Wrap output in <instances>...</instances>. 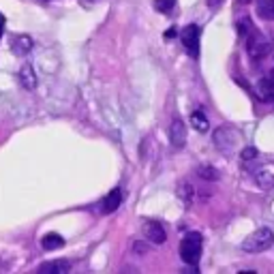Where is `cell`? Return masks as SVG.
<instances>
[{"instance_id": "7402d4cb", "label": "cell", "mask_w": 274, "mask_h": 274, "mask_svg": "<svg viewBox=\"0 0 274 274\" xmlns=\"http://www.w3.org/2000/svg\"><path fill=\"white\" fill-rule=\"evenodd\" d=\"M3 32H5V15L0 13V37H3Z\"/></svg>"}, {"instance_id": "7c38bea8", "label": "cell", "mask_w": 274, "mask_h": 274, "mask_svg": "<svg viewBox=\"0 0 274 274\" xmlns=\"http://www.w3.org/2000/svg\"><path fill=\"white\" fill-rule=\"evenodd\" d=\"M41 246L45 248V251H56V248L65 246V238L60 234H47V236H43Z\"/></svg>"}, {"instance_id": "cb8c5ba5", "label": "cell", "mask_w": 274, "mask_h": 274, "mask_svg": "<svg viewBox=\"0 0 274 274\" xmlns=\"http://www.w3.org/2000/svg\"><path fill=\"white\" fill-rule=\"evenodd\" d=\"M270 77H272V79H274V75H270Z\"/></svg>"}, {"instance_id": "ffe728a7", "label": "cell", "mask_w": 274, "mask_h": 274, "mask_svg": "<svg viewBox=\"0 0 274 274\" xmlns=\"http://www.w3.org/2000/svg\"><path fill=\"white\" fill-rule=\"evenodd\" d=\"M257 148L255 146H248V148H244L242 150V154H240V157H242V161H255L257 159Z\"/></svg>"}, {"instance_id": "277c9868", "label": "cell", "mask_w": 274, "mask_h": 274, "mask_svg": "<svg viewBox=\"0 0 274 274\" xmlns=\"http://www.w3.org/2000/svg\"><path fill=\"white\" fill-rule=\"evenodd\" d=\"M212 141L221 152H231L238 146V141H240V133L231 127H219L217 131H214Z\"/></svg>"}, {"instance_id": "44dd1931", "label": "cell", "mask_w": 274, "mask_h": 274, "mask_svg": "<svg viewBox=\"0 0 274 274\" xmlns=\"http://www.w3.org/2000/svg\"><path fill=\"white\" fill-rule=\"evenodd\" d=\"M225 3V0H208V5H210V9H219L221 5Z\"/></svg>"}, {"instance_id": "5b68a950", "label": "cell", "mask_w": 274, "mask_h": 274, "mask_svg": "<svg viewBox=\"0 0 274 274\" xmlns=\"http://www.w3.org/2000/svg\"><path fill=\"white\" fill-rule=\"evenodd\" d=\"M180 39H182V45L186 47V52L193 58H197L199 56V28L195 26V24H188V26H184Z\"/></svg>"}, {"instance_id": "7a4b0ae2", "label": "cell", "mask_w": 274, "mask_h": 274, "mask_svg": "<svg viewBox=\"0 0 274 274\" xmlns=\"http://www.w3.org/2000/svg\"><path fill=\"white\" fill-rule=\"evenodd\" d=\"M274 244V231L270 227H261V229H255L251 236L244 238L242 242V251L244 253H264Z\"/></svg>"}, {"instance_id": "4fadbf2b", "label": "cell", "mask_w": 274, "mask_h": 274, "mask_svg": "<svg viewBox=\"0 0 274 274\" xmlns=\"http://www.w3.org/2000/svg\"><path fill=\"white\" fill-rule=\"evenodd\" d=\"M191 124H193V129L197 131V133H208V129H210V122H208V118L204 112H193L191 114Z\"/></svg>"}, {"instance_id": "9c48e42d", "label": "cell", "mask_w": 274, "mask_h": 274, "mask_svg": "<svg viewBox=\"0 0 274 274\" xmlns=\"http://www.w3.org/2000/svg\"><path fill=\"white\" fill-rule=\"evenodd\" d=\"M71 270V264L65 259H56V261H47V264H43L39 268V272L43 274H67Z\"/></svg>"}, {"instance_id": "603a6c76", "label": "cell", "mask_w": 274, "mask_h": 274, "mask_svg": "<svg viewBox=\"0 0 274 274\" xmlns=\"http://www.w3.org/2000/svg\"><path fill=\"white\" fill-rule=\"evenodd\" d=\"M238 3H242V5H248V3H251V0H238Z\"/></svg>"}, {"instance_id": "52a82bcc", "label": "cell", "mask_w": 274, "mask_h": 274, "mask_svg": "<svg viewBox=\"0 0 274 274\" xmlns=\"http://www.w3.org/2000/svg\"><path fill=\"white\" fill-rule=\"evenodd\" d=\"M253 178H255V182L259 184V188L270 191V188L274 186V163L261 165L259 170L253 172Z\"/></svg>"}, {"instance_id": "30bf717a", "label": "cell", "mask_w": 274, "mask_h": 274, "mask_svg": "<svg viewBox=\"0 0 274 274\" xmlns=\"http://www.w3.org/2000/svg\"><path fill=\"white\" fill-rule=\"evenodd\" d=\"M257 92H259V99H261V101L272 103V101H274V79H272V77L261 79L259 84H257Z\"/></svg>"}, {"instance_id": "d6986e66", "label": "cell", "mask_w": 274, "mask_h": 274, "mask_svg": "<svg viewBox=\"0 0 274 274\" xmlns=\"http://www.w3.org/2000/svg\"><path fill=\"white\" fill-rule=\"evenodd\" d=\"M176 5V0H157L154 3V7H157V11H163V13H167V11H172Z\"/></svg>"}, {"instance_id": "3957f363", "label": "cell", "mask_w": 274, "mask_h": 274, "mask_svg": "<svg viewBox=\"0 0 274 274\" xmlns=\"http://www.w3.org/2000/svg\"><path fill=\"white\" fill-rule=\"evenodd\" d=\"M201 246H204V240H201V234L197 231H188L182 238V244H180V257L184 264L188 266H197V261L201 257Z\"/></svg>"}, {"instance_id": "5bb4252c", "label": "cell", "mask_w": 274, "mask_h": 274, "mask_svg": "<svg viewBox=\"0 0 274 274\" xmlns=\"http://www.w3.org/2000/svg\"><path fill=\"white\" fill-rule=\"evenodd\" d=\"M178 195H180L182 199H184V204L186 206H191L195 201V195H197V191L191 186V182L188 180H182L180 184H178Z\"/></svg>"}, {"instance_id": "2e32d148", "label": "cell", "mask_w": 274, "mask_h": 274, "mask_svg": "<svg viewBox=\"0 0 274 274\" xmlns=\"http://www.w3.org/2000/svg\"><path fill=\"white\" fill-rule=\"evenodd\" d=\"M19 79H22V84L26 86L28 90H32L34 86H37V75H34L32 67H22V71H19Z\"/></svg>"}, {"instance_id": "ba28073f", "label": "cell", "mask_w": 274, "mask_h": 274, "mask_svg": "<svg viewBox=\"0 0 274 274\" xmlns=\"http://www.w3.org/2000/svg\"><path fill=\"white\" fill-rule=\"evenodd\" d=\"M170 141L174 148H182L186 144V124L180 118H174L172 127H170Z\"/></svg>"}, {"instance_id": "9a60e30c", "label": "cell", "mask_w": 274, "mask_h": 274, "mask_svg": "<svg viewBox=\"0 0 274 274\" xmlns=\"http://www.w3.org/2000/svg\"><path fill=\"white\" fill-rule=\"evenodd\" d=\"M195 174L201 178V180H208V182H214V180H219L221 174L217 167H212V165H199V167L195 170Z\"/></svg>"}, {"instance_id": "6da1fadb", "label": "cell", "mask_w": 274, "mask_h": 274, "mask_svg": "<svg viewBox=\"0 0 274 274\" xmlns=\"http://www.w3.org/2000/svg\"><path fill=\"white\" fill-rule=\"evenodd\" d=\"M270 52H272V41L266 37L264 32L253 30V34H248V39H246V54H248V58H251L253 62L266 60V58L270 56Z\"/></svg>"}, {"instance_id": "e0dca14e", "label": "cell", "mask_w": 274, "mask_h": 274, "mask_svg": "<svg viewBox=\"0 0 274 274\" xmlns=\"http://www.w3.org/2000/svg\"><path fill=\"white\" fill-rule=\"evenodd\" d=\"M30 47H32V39L30 37H26V34H19V37H15L13 39V52L15 54H26L28 50H30Z\"/></svg>"}, {"instance_id": "8992f818", "label": "cell", "mask_w": 274, "mask_h": 274, "mask_svg": "<svg viewBox=\"0 0 274 274\" xmlns=\"http://www.w3.org/2000/svg\"><path fill=\"white\" fill-rule=\"evenodd\" d=\"M144 236L152 244H165L167 242V231H165V227L157 221H146L144 223Z\"/></svg>"}, {"instance_id": "ac0fdd59", "label": "cell", "mask_w": 274, "mask_h": 274, "mask_svg": "<svg viewBox=\"0 0 274 274\" xmlns=\"http://www.w3.org/2000/svg\"><path fill=\"white\" fill-rule=\"evenodd\" d=\"M257 13L264 19H274V0H259L257 3Z\"/></svg>"}, {"instance_id": "8fae6325", "label": "cell", "mask_w": 274, "mask_h": 274, "mask_svg": "<svg viewBox=\"0 0 274 274\" xmlns=\"http://www.w3.org/2000/svg\"><path fill=\"white\" fill-rule=\"evenodd\" d=\"M120 201H122L120 188H112V193L103 199V212H114V210H118Z\"/></svg>"}]
</instances>
